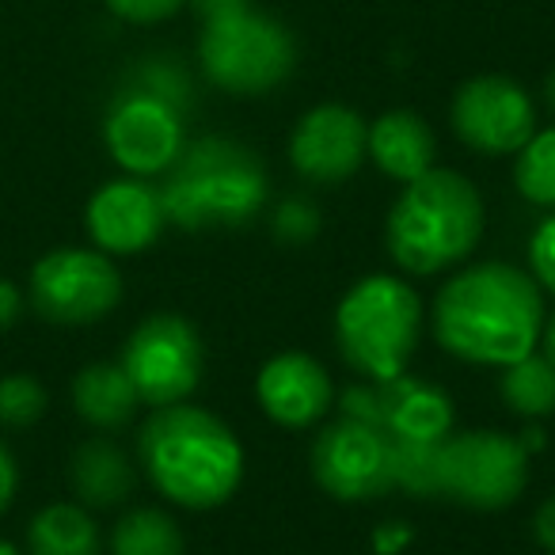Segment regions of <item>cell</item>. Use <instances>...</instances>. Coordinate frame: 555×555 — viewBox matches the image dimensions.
Instances as JSON below:
<instances>
[{"mask_svg": "<svg viewBox=\"0 0 555 555\" xmlns=\"http://www.w3.org/2000/svg\"><path fill=\"white\" fill-rule=\"evenodd\" d=\"M544 332L537 278L509 262H476L441 286L434 335L441 350L472 365H502L532 354Z\"/></svg>", "mask_w": 555, "mask_h": 555, "instance_id": "6da1fadb", "label": "cell"}, {"mask_svg": "<svg viewBox=\"0 0 555 555\" xmlns=\"http://www.w3.org/2000/svg\"><path fill=\"white\" fill-rule=\"evenodd\" d=\"M138 456L156 491L186 509H214L229 502L244 476V449L236 434L186 400L149 415Z\"/></svg>", "mask_w": 555, "mask_h": 555, "instance_id": "7a4b0ae2", "label": "cell"}, {"mask_svg": "<svg viewBox=\"0 0 555 555\" xmlns=\"http://www.w3.org/2000/svg\"><path fill=\"white\" fill-rule=\"evenodd\" d=\"M483 236V198L476 183L453 168H430L403 183L388 209L385 244L400 270L430 278L456 267Z\"/></svg>", "mask_w": 555, "mask_h": 555, "instance_id": "3957f363", "label": "cell"}, {"mask_svg": "<svg viewBox=\"0 0 555 555\" xmlns=\"http://www.w3.org/2000/svg\"><path fill=\"white\" fill-rule=\"evenodd\" d=\"M164 214L183 232L240 229L267 206V168L232 138H198L164 171Z\"/></svg>", "mask_w": 555, "mask_h": 555, "instance_id": "277c9868", "label": "cell"}, {"mask_svg": "<svg viewBox=\"0 0 555 555\" xmlns=\"http://www.w3.org/2000/svg\"><path fill=\"white\" fill-rule=\"evenodd\" d=\"M423 335V301L396 274H370L343 294L335 309V347L365 380L408 373Z\"/></svg>", "mask_w": 555, "mask_h": 555, "instance_id": "5b68a950", "label": "cell"}, {"mask_svg": "<svg viewBox=\"0 0 555 555\" xmlns=\"http://www.w3.org/2000/svg\"><path fill=\"white\" fill-rule=\"evenodd\" d=\"M198 57L202 73L232 95H262L294 73V35L267 12H255L247 0H224L202 12Z\"/></svg>", "mask_w": 555, "mask_h": 555, "instance_id": "8992f818", "label": "cell"}, {"mask_svg": "<svg viewBox=\"0 0 555 555\" xmlns=\"http://www.w3.org/2000/svg\"><path fill=\"white\" fill-rule=\"evenodd\" d=\"M529 483V453L502 430H461L438 446V494L468 509H506Z\"/></svg>", "mask_w": 555, "mask_h": 555, "instance_id": "52a82bcc", "label": "cell"}, {"mask_svg": "<svg viewBox=\"0 0 555 555\" xmlns=\"http://www.w3.org/2000/svg\"><path fill=\"white\" fill-rule=\"evenodd\" d=\"M138 388L141 403L171 408L183 403L202 380V339L191 320L179 312H156L145 317L130 332L118 362Z\"/></svg>", "mask_w": 555, "mask_h": 555, "instance_id": "ba28073f", "label": "cell"}, {"mask_svg": "<svg viewBox=\"0 0 555 555\" xmlns=\"http://www.w3.org/2000/svg\"><path fill=\"white\" fill-rule=\"evenodd\" d=\"M31 301L50 324H95L122 301V274L100 247H57L35 262Z\"/></svg>", "mask_w": 555, "mask_h": 555, "instance_id": "9c48e42d", "label": "cell"}, {"mask_svg": "<svg viewBox=\"0 0 555 555\" xmlns=\"http://www.w3.org/2000/svg\"><path fill=\"white\" fill-rule=\"evenodd\" d=\"M103 141L107 153L130 176H160L183 153V107H176L164 95L133 85L118 92L103 118Z\"/></svg>", "mask_w": 555, "mask_h": 555, "instance_id": "30bf717a", "label": "cell"}, {"mask_svg": "<svg viewBox=\"0 0 555 555\" xmlns=\"http://www.w3.org/2000/svg\"><path fill=\"white\" fill-rule=\"evenodd\" d=\"M312 476L332 499L370 502L396 491L392 479V438L377 426L339 418L324 426L312 441Z\"/></svg>", "mask_w": 555, "mask_h": 555, "instance_id": "8fae6325", "label": "cell"}, {"mask_svg": "<svg viewBox=\"0 0 555 555\" xmlns=\"http://www.w3.org/2000/svg\"><path fill=\"white\" fill-rule=\"evenodd\" d=\"M453 130L468 149L483 156H509L537 133V107L517 80L502 73H483L456 88Z\"/></svg>", "mask_w": 555, "mask_h": 555, "instance_id": "7c38bea8", "label": "cell"}, {"mask_svg": "<svg viewBox=\"0 0 555 555\" xmlns=\"http://www.w3.org/2000/svg\"><path fill=\"white\" fill-rule=\"evenodd\" d=\"M370 156V126L343 103L305 111L289 138V160L309 183H343Z\"/></svg>", "mask_w": 555, "mask_h": 555, "instance_id": "4fadbf2b", "label": "cell"}, {"mask_svg": "<svg viewBox=\"0 0 555 555\" xmlns=\"http://www.w3.org/2000/svg\"><path fill=\"white\" fill-rule=\"evenodd\" d=\"M88 232L103 255H138L156 244L168 224L160 191L141 176L103 183L88 202Z\"/></svg>", "mask_w": 555, "mask_h": 555, "instance_id": "5bb4252c", "label": "cell"}, {"mask_svg": "<svg viewBox=\"0 0 555 555\" xmlns=\"http://www.w3.org/2000/svg\"><path fill=\"white\" fill-rule=\"evenodd\" d=\"M255 396H259V408L270 423L286 426V430H305L332 411L335 388L317 358L301 354V350H286L259 370Z\"/></svg>", "mask_w": 555, "mask_h": 555, "instance_id": "9a60e30c", "label": "cell"}, {"mask_svg": "<svg viewBox=\"0 0 555 555\" xmlns=\"http://www.w3.org/2000/svg\"><path fill=\"white\" fill-rule=\"evenodd\" d=\"M373 426L392 441L438 446L453 434V400L438 385L411 373L373 380Z\"/></svg>", "mask_w": 555, "mask_h": 555, "instance_id": "2e32d148", "label": "cell"}, {"mask_svg": "<svg viewBox=\"0 0 555 555\" xmlns=\"http://www.w3.org/2000/svg\"><path fill=\"white\" fill-rule=\"evenodd\" d=\"M370 160L388 179L411 183V179L438 168L434 164L438 160V138L415 111H388L370 126Z\"/></svg>", "mask_w": 555, "mask_h": 555, "instance_id": "e0dca14e", "label": "cell"}, {"mask_svg": "<svg viewBox=\"0 0 555 555\" xmlns=\"http://www.w3.org/2000/svg\"><path fill=\"white\" fill-rule=\"evenodd\" d=\"M73 491L85 506L111 509L130 499L133 491V464L115 441L92 438L73 453Z\"/></svg>", "mask_w": 555, "mask_h": 555, "instance_id": "ac0fdd59", "label": "cell"}, {"mask_svg": "<svg viewBox=\"0 0 555 555\" xmlns=\"http://www.w3.org/2000/svg\"><path fill=\"white\" fill-rule=\"evenodd\" d=\"M73 403L85 423L100 426V430H118L133 418L141 396L118 362H95L73 380Z\"/></svg>", "mask_w": 555, "mask_h": 555, "instance_id": "d6986e66", "label": "cell"}, {"mask_svg": "<svg viewBox=\"0 0 555 555\" xmlns=\"http://www.w3.org/2000/svg\"><path fill=\"white\" fill-rule=\"evenodd\" d=\"M27 547L31 555H100V529H95L92 514L73 502H54V506L39 509L27 529Z\"/></svg>", "mask_w": 555, "mask_h": 555, "instance_id": "ffe728a7", "label": "cell"}, {"mask_svg": "<svg viewBox=\"0 0 555 555\" xmlns=\"http://www.w3.org/2000/svg\"><path fill=\"white\" fill-rule=\"evenodd\" d=\"M499 392L514 415L540 423V418L555 415V365L532 350V354L502 365Z\"/></svg>", "mask_w": 555, "mask_h": 555, "instance_id": "44dd1931", "label": "cell"}, {"mask_svg": "<svg viewBox=\"0 0 555 555\" xmlns=\"http://www.w3.org/2000/svg\"><path fill=\"white\" fill-rule=\"evenodd\" d=\"M183 532L164 509H130L111 532V555H183Z\"/></svg>", "mask_w": 555, "mask_h": 555, "instance_id": "7402d4cb", "label": "cell"}, {"mask_svg": "<svg viewBox=\"0 0 555 555\" xmlns=\"http://www.w3.org/2000/svg\"><path fill=\"white\" fill-rule=\"evenodd\" d=\"M514 160V186L532 206L555 209V126L540 130L517 149Z\"/></svg>", "mask_w": 555, "mask_h": 555, "instance_id": "603a6c76", "label": "cell"}, {"mask_svg": "<svg viewBox=\"0 0 555 555\" xmlns=\"http://www.w3.org/2000/svg\"><path fill=\"white\" fill-rule=\"evenodd\" d=\"M438 446L392 441V479L400 491L418 494V499L438 494Z\"/></svg>", "mask_w": 555, "mask_h": 555, "instance_id": "cb8c5ba5", "label": "cell"}, {"mask_svg": "<svg viewBox=\"0 0 555 555\" xmlns=\"http://www.w3.org/2000/svg\"><path fill=\"white\" fill-rule=\"evenodd\" d=\"M47 411V392L27 373H12L0 380V423L4 426H31Z\"/></svg>", "mask_w": 555, "mask_h": 555, "instance_id": "d4e9b609", "label": "cell"}, {"mask_svg": "<svg viewBox=\"0 0 555 555\" xmlns=\"http://www.w3.org/2000/svg\"><path fill=\"white\" fill-rule=\"evenodd\" d=\"M320 232V209L305 198H289L274 209V236L286 244H305Z\"/></svg>", "mask_w": 555, "mask_h": 555, "instance_id": "484cf974", "label": "cell"}, {"mask_svg": "<svg viewBox=\"0 0 555 555\" xmlns=\"http://www.w3.org/2000/svg\"><path fill=\"white\" fill-rule=\"evenodd\" d=\"M529 267H532V278H537V286L555 294V214L544 217V221L537 224V232H532Z\"/></svg>", "mask_w": 555, "mask_h": 555, "instance_id": "4316f807", "label": "cell"}, {"mask_svg": "<svg viewBox=\"0 0 555 555\" xmlns=\"http://www.w3.org/2000/svg\"><path fill=\"white\" fill-rule=\"evenodd\" d=\"M186 0H107V9L126 24H160V20L176 16Z\"/></svg>", "mask_w": 555, "mask_h": 555, "instance_id": "83f0119b", "label": "cell"}, {"mask_svg": "<svg viewBox=\"0 0 555 555\" xmlns=\"http://www.w3.org/2000/svg\"><path fill=\"white\" fill-rule=\"evenodd\" d=\"M532 537L547 555H555V494H547L532 514Z\"/></svg>", "mask_w": 555, "mask_h": 555, "instance_id": "f1b7e54d", "label": "cell"}, {"mask_svg": "<svg viewBox=\"0 0 555 555\" xmlns=\"http://www.w3.org/2000/svg\"><path fill=\"white\" fill-rule=\"evenodd\" d=\"M16 487H20V468H16V461H12L9 449L0 446V514L12 506V499H16Z\"/></svg>", "mask_w": 555, "mask_h": 555, "instance_id": "f546056e", "label": "cell"}, {"mask_svg": "<svg viewBox=\"0 0 555 555\" xmlns=\"http://www.w3.org/2000/svg\"><path fill=\"white\" fill-rule=\"evenodd\" d=\"M20 309H24V297H20V289L12 286L9 278H0V332L16 324Z\"/></svg>", "mask_w": 555, "mask_h": 555, "instance_id": "4dcf8cb0", "label": "cell"}, {"mask_svg": "<svg viewBox=\"0 0 555 555\" xmlns=\"http://www.w3.org/2000/svg\"><path fill=\"white\" fill-rule=\"evenodd\" d=\"M540 343H544V358L555 365V317H544V332H540Z\"/></svg>", "mask_w": 555, "mask_h": 555, "instance_id": "1f68e13d", "label": "cell"}, {"mask_svg": "<svg viewBox=\"0 0 555 555\" xmlns=\"http://www.w3.org/2000/svg\"><path fill=\"white\" fill-rule=\"evenodd\" d=\"M544 100H547V107H552V115H555V69L547 73V80H544Z\"/></svg>", "mask_w": 555, "mask_h": 555, "instance_id": "d6a6232c", "label": "cell"}, {"mask_svg": "<svg viewBox=\"0 0 555 555\" xmlns=\"http://www.w3.org/2000/svg\"><path fill=\"white\" fill-rule=\"evenodd\" d=\"M0 555H20V552H16V547L9 544V540H0Z\"/></svg>", "mask_w": 555, "mask_h": 555, "instance_id": "836d02e7", "label": "cell"}]
</instances>
